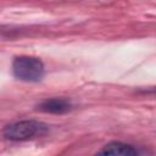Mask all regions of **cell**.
Returning <instances> with one entry per match:
<instances>
[{
  "label": "cell",
  "instance_id": "1",
  "mask_svg": "<svg viewBox=\"0 0 156 156\" xmlns=\"http://www.w3.org/2000/svg\"><path fill=\"white\" fill-rule=\"evenodd\" d=\"M46 132L48 126L45 123L33 119H26L6 126L1 132V136L6 140L23 141L37 136H43L46 134Z\"/></svg>",
  "mask_w": 156,
  "mask_h": 156
},
{
  "label": "cell",
  "instance_id": "2",
  "mask_svg": "<svg viewBox=\"0 0 156 156\" xmlns=\"http://www.w3.org/2000/svg\"><path fill=\"white\" fill-rule=\"evenodd\" d=\"M44 63L38 57L18 56L12 62L13 76L23 82H38L44 76Z\"/></svg>",
  "mask_w": 156,
  "mask_h": 156
},
{
  "label": "cell",
  "instance_id": "3",
  "mask_svg": "<svg viewBox=\"0 0 156 156\" xmlns=\"http://www.w3.org/2000/svg\"><path fill=\"white\" fill-rule=\"evenodd\" d=\"M95 156H138V151L129 144L112 141L102 146Z\"/></svg>",
  "mask_w": 156,
  "mask_h": 156
},
{
  "label": "cell",
  "instance_id": "4",
  "mask_svg": "<svg viewBox=\"0 0 156 156\" xmlns=\"http://www.w3.org/2000/svg\"><path fill=\"white\" fill-rule=\"evenodd\" d=\"M72 108V105L66 99H50L38 105V110L46 113H66Z\"/></svg>",
  "mask_w": 156,
  "mask_h": 156
}]
</instances>
